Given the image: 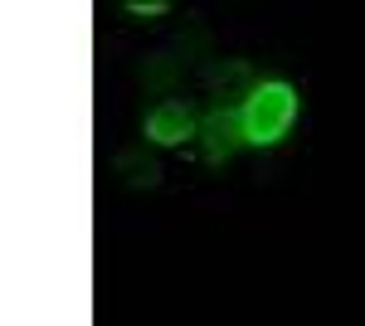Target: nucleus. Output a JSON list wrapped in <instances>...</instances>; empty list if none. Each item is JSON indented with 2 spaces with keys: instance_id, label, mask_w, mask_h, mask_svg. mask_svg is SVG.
Segmentation results:
<instances>
[{
  "instance_id": "nucleus-1",
  "label": "nucleus",
  "mask_w": 365,
  "mask_h": 326,
  "mask_svg": "<svg viewBox=\"0 0 365 326\" xmlns=\"http://www.w3.org/2000/svg\"><path fill=\"white\" fill-rule=\"evenodd\" d=\"M239 117H244L249 146H278L282 136L292 132V122H297V88L282 78L258 83L249 93V103L239 108Z\"/></svg>"
},
{
  "instance_id": "nucleus-2",
  "label": "nucleus",
  "mask_w": 365,
  "mask_h": 326,
  "mask_svg": "<svg viewBox=\"0 0 365 326\" xmlns=\"http://www.w3.org/2000/svg\"><path fill=\"white\" fill-rule=\"evenodd\" d=\"M239 146H249L239 108H210L205 117H200V156H205L210 165L234 161V156H239Z\"/></svg>"
},
{
  "instance_id": "nucleus-3",
  "label": "nucleus",
  "mask_w": 365,
  "mask_h": 326,
  "mask_svg": "<svg viewBox=\"0 0 365 326\" xmlns=\"http://www.w3.org/2000/svg\"><path fill=\"white\" fill-rule=\"evenodd\" d=\"M141 132H146V141H156V146H180V141L200 136V117L190 112V103H175V98H170V103L146 112Z\"/></svg>"
},
{
  "instance_id": "nucleus-4",
  "label": "nucleus",
  "mask_w": 365,
  "mask_h": 326,
  "mask_svg": "<svg viewBox=\"0 0 365 326\" xmlns=\"http://www.w3.org/2000/svg\"><path fill=\"white\" fill-rule=\"evenodd\" d=\"M200 83H205L215 98H225L220 108H229V98H244V103H249V93L258 88L249 58H210V63L200 68Z\"/></svg>"
},
{
  "instance_id": "nucleus-5",
  "label": "nucleus",
  "mask_w": 365,
  "mask_h": 326,
  "mask_svg": "<svg viewBox=\"0 0 365 326\" xmlns=\"http://www.w3.org/2000/svg\"><path fill=\"white\" fill-rule=\"evenodd\" d=\"M117 175L132 185V190H151V185H161V161L156 156H146V146H127V151H117Z\"/></svg>"
},
{
  "instance_id": "nucleus-6",
  "label": "nucleus",
  "mask_w": 365,
  "mask_h": 326,
  "mask_svg": "<svg viewBox=\"0 0 365 326\" xmlns=\"http://www.w3.org/2000/svg\"><path fill=\"white\" fill-rule=\"evenodd\" d=\"M141 83H146V93H161L170 103V93L185 83V58L175 54H151L146 63H141Z\"/></svg>"
},
{
  "instance_id": "nucleus-7",
  "label": "nucleus",
  "mask_w": 365,
  "mask_h": 326,
  "mask_svg": "<svg viewBox=\"0 0 365 326\" xmlns=\"http://www.w3.org/2000/svg\"><path fill=\"white\" fill-rule=\"evenodd\" d=\"M170 5L166 0H132V5H127V15H141V20H146V15H166Z\"/></svg>"
}]
</instances>
